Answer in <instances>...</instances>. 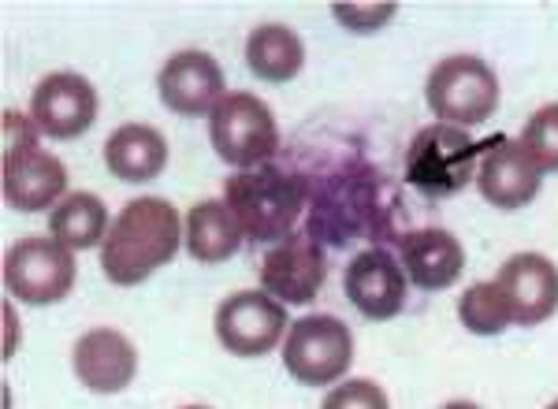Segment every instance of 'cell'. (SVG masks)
<instances>
[{
	"label": "cell",
	"mask_w": 558,
	"mask_h": 409,
	"mask_svg": "<svg viewBox=\"0 0 558 409\" xmlns=\"http://www.w3.org/2000/svg\"><path fill=\"white\" fill-rule=\"evenodd\" d=\"M547 409H558V398H555V402H551V406H547Z\"/></svg>",
	"instance_id": "cell-29"
},
{
	"label": "cell",
	"mask_w": 558,
	"mask_h": 409,
	"mask_svg": "<svg viewBox=\"0 0 558 409\" xmlns=\"http://www.w3.org/2000/svg\"><path fill=\"white\" fill-rule=\"evenodd\" d=\"M521 149L539 171H558V105H544L521 127Z\"/></svg>",
	"instance_id": "cell-23"
},
{
	"label": "cell",
	"mask_w": 558,
	"mask_h": 409,
	"mask_svg": "<svg viewBox=\"0 0 558 409\" xmlns=\"http://www.w3.org/2000/svg\"><path fill=\"white\" fill-rule=\"evenodd\" d=\"M68 194V168L41 145L4 153V202L15 213H45L57 208Z\"/></svg>",
	"instance_id": "cell-12"
},
{
	"label": "cell",
	"mask_w": 558,
	"mask_h": 409,
	"mask_svg": "<svg viewBox=\"0 0 558 409\" xmlns=\"http://www.w3.org/2000/svg\"><path fill=\"white\" fill-rule=\"evenodd\" d=\"M23 145H38V123L23 120L20 112H4V153Z\"/></svg>",
	"instance_id": "cell-26"
},
{
	"label": "cell",
	"mask_w": 558,
	"mask_h": 409,
	"mask_svg": "<svg viewBox=\"0 0 558 409\" xmlns=\"http://www.w3.org/2000/svg\"><path fill=\"white\" fill-rule=\"evenodd\" d=\"M223 202L250 242H279L291 234L305 208V183L294 171L265 164L228 179Z\"/></svg>",
	"instance_id": "cell-2"
},
{
	"label": "cell",
	"mask_w": 558,
	"mask_h": 409,
	"mask_svg": "<svg viewBox=\"0 0 558 409\" xmlns=\"http://www.w3.org/2000/svg\"><path fill=\"white\" fill-rule=\"evenodd\" d=\"M186 250L202 265H220L231 253H239V245L246 242L239 220L231 216L228 202H202L186 213Z\"/></svg>",
	"instance_id": "cell-19"
},
{
	"label": "cell",
	"mask_w": 558,
	"mask_h": 409,
	"mask_svg": "<svg viewBox=\"0 0 558 409\" xmlns=\"http://www.w3.org/2000/svg\"><path fill=\"white\" fill-rule=\"evenodd\" d=\"M75 287V257L57 239H20L4 253V290L23 305L64 302Z\"/></svg>",
	"instance_id": "cell-7"
},
{
	"label": "cell",
	"mask_w": 558,
	"mask_h": 409,
	"mask_svg": "<svg viewBox=\"0 0 558 409\" xmlns=\"http://www.w3.org/2000/svg\"><path fill=\"white\" fill-rule=\"evenodd\" d=\"M354 361V335L339 316H302L283 339V369L305 387L336 384Z\"/></svg>",
	"instance_id": "cell-6"
},
{
	"label": "cell",
	"mask_w": 558,
	"mask_h": 409,
	"mask_svg": "<svg viewBox=\"0 0 558 409\" xmlns=\"http://www.w3.org/2000/svg\"><path fill=\"white\" fill-rule=\"evenodd\" d=\"M71 365H75V376L83 380V387L97 390V395H120V390L131 387L134 372H138V350L116 327H94L75 342Z\"/></svg>",
	"instance_id": "cell-16"
},
{
	"label": "cell",
	"mask_w": 558,
	"mask_h": 409,
	"mask_svg": "<svg viewBox=\"0 0 558 409\" xmlns=\"http://www.w3.org/2000/svg\"><path fill=\"white\" fill-rule=\"evenodd\" d=\"M105 164L123 183H149V179H157L160 171H165L168 142H165V134L149 123H123L120 131L108 134Z\"/></svg>",
	"instance_id": "cell-18"
},
{
	"label": "cell",
	"mask_w": 558,
	"mask_h": 409,
	"mask_svg": "<svg viewBox=\"0 0 558 409\" xmlns=\"http://www.w3.org/2000/svg\"><path fill=\"white\" fill-rule=\"evenodd\" d=\"M458 321L473 335H502L514 324V316H510V305L502 298L499 284L488 279V284H473L458 298Z\"/></svg>",
	"instance_id": "cell-22"
},
{
	"label": "cell",
	"mask_w": 558,
	"mask_h": 409,
	"mask_svg": "<svg viewBox=\"0 0 558 409\" xmlns=\"http://www.w3.org/2000/svg\"><path fill=\"white\" fill-rule=\"evenodd\" d=\"M484 142H473L462 127L451 123H428L417 131L407 153V179L413 190L428 202H444L451 194H462L476 176Z\"/></svg>",
	"instance_id": "cell-3"
},
{
	"label": "cell",
	"mask_w": 558,
	"mask_h": 409,
	"mask_svg": "<svg viewBox=\"0 0 558 409\" xmlns=\"http://www.w3.org/2000/svg\"><path fill=\"white\" fill-rule=\"evenodd\" d=\"M328 279V261L313 239H283L260 257V287L283 305H310Z\"/></svg>",
	"instance_id": "cell-13"
},
{
	"label": "cell",
	"mask_w": 558,
	"mask_h": 409,
	"mask_svg": "<svg viewBox=\"0 0 558 409\" xmlns=\"http://www.w3.org/2000/svg\"><path fill=\"white\" fill-rule=\"evenodd\" d=\"M183 409H209V406H183Z\"/></svg>",
	"instance_id": "cell-28"
},
{
	"label": "cell",
	"mask_w": 558,
	"mask_h": 409,
	"mask_svg": "<svg viewBox=\"0 0 558 409\" xmlns=\"http://www.w3.org/2000/svg\"><path fill=\"white\" fill-rule=\"evenodd\" d=\"M209 139L216 157L239 171L265 168L279 149V127L276 116L260 97L246 94H223V101L209 116Z\"/></svg>",
	"instance_id": "cell-4"
},
{
	"label": "cell",
	"mask_w": 558,
	"mask_h": 409,
	"mask_svg": "<svg viewBox=\"0 0 558 409\" xmlns=\"http://www.w3.org/2000/svg\"><path fill=\"white\" fill-rule=\"evenodd\" d=\"M216 339L235 358H265L287 339V309L265 290H239L216 309Z\"/></svg>",
	"instance_id": "cell-8"
},
{
	"label": "cell",
	"mask_w": 558,
	"mask_h": 409,
	"mask_svg": "<svg viewBox=\"0 0 558 409\" xmlns=\"http://www.w3.org/2000/svg\"><path fill=\"white\" fill-rule=\"evenodd\" d=\"M444 409H481V406H473V402H451V406H444Z\"/></svg>",
	"instance_id": "cell-27"
},
{
	"label": "cell",
	"mask_w": 558,
	"mask_h": 409,
	"mask_svg": "<svg viewBox=\"0 0 558 409\" xmlns=\"http://www.w3.org/2000/svg\"><path fill=\"white\" fill-rule=\"evenodd\" d=\"M246 63L260 82H291L305 63V45L291 26L260 23L246 38Z\"/></svg>",
	"instance_id": "cell-20"
},
{
	"label": "cell",
	"mask_w": 558,
	"mask_h": 409,
	"mask_svg": "<svg viewBox=\"0 0 558 409\" xmlns=\"http://www.w3.org/2000/svg\"><path fill=\"white\" fill-rule=\"evenodd\" d=\"M425 97L436 123L481 127L499 108V79L481 57H447L428 71Z\"/></svg>",
	"instance_id": "cell-5"
},
{
	"label": "cell",
	"mask_w": 558,
	"mask_h": 409,
	"mask_svg": "<svg viewBox=\"0 0 558 409\" xmlns=\"http://www.w3.org/2000/svg\"><path fill=\"white\" fill-rule=\"evenodd\" d=\"M350 305L368 321H391L407 305V272L384 245H368L347 265L343 276Z\"/></svg>",
	"instance_id": "cell-11"
},
{
	"label": "cell",
	"mask_w": 558,
	"mask_h": 409,
	"mask_svg": "<svg viewBox=\"0 0 558 409\" xmlns=\"http://www.w3.org/2000/svg\"><path fill=\"white\" fill-rule=\"evenodd\" d=\"M510 316L521 327H536L551 321L558 309V265L544 253H514L495 276Z\"/></svg>",
	"instance_id": "cell-14"
},
{
	"label": "cell",
	"mask_w": 558,
	"mask_h": 409,
	"mask_svg": "<svg viewBox=\"0 0 558 409\" xmlns=\"http://www.w3.org/2000/svg\"><path fill=\"white\" fill-rule=\"evenodd\" d=\"M157 89L165 108L179 116H213V108L223 101V71L209 52L183 49L160 68Z\"/></svg>",
	"instance_id": "cell-15"
},
{
	"label": "cell",
	"mask_w": 558,
	"mask_h": 409,
	"mask_svg": "<svg viewBox=\"0 0 558 409\" xmlns=\"http://www.w3.org/2000/svg\"><path fill=\"white\" fill-rule=\"evenodd\" d=\"M108 227H112L108 224V208H105L101 197L89 194V190H75V194H68L49 216L52 239H57L60 245H68L71 253L105 245Z\"/></svg>",
	"instance_id": "cell-21"
},
{
	"label": "cell",
	"mask_w": 558,
	"mask_h": 409,
	"mask_svg": "<svg viewBox=\"0 0 558 409\" xmlns=\"http://www.w3.org/2000/svg\"><path fill=\"white\" fill-rule=\"evenodd\" d=\"M402 272L413 287L421 290H447L458 284L465 268V250L444 227H421V231L402 234L399 242Z\"/></svg>",
	"instance_id": "cell-17"
},
{
	"label": "cell",
	"mask_w": 558,
	"mask_h": 409,
	"mask_svg": "<svg viewBox=\"0 0 558 409\" xmlns=\"http://www.w3.org/2000/svg\"><path fill=\"white\" fill-rule=\"evenodd\" d=\"M31 116L52 142H71L86 134L97 120V89L75 71H52L38 82L31 97Z\"/></svg>",
	"instance_id": "cell-10"
},
{
	"label": "cell",
	"mask_w": 558,
	"mask_h": 409,
	"mask_svg": "<svg viewBox=\"0 0 558 409\" xmlns=\"http://www.w3.org/2000/svg\"><path fill=\"white\" fill-rule=\"evenodd\" d=\"M183 220L165 197H134L120 208L101 245V272L116 287H134L175 257Z\"/></svg>",
	"instance_id": "cell-1"
},
{
	"label": "cell",
	"mask_w": 558,
	"mask_h": 409,
	"mask_svg": "<svg viewBox=\"0 0 558 409\" xmlns=\"http://www.w3.org/2000/svg\"><path fill=\"white\" fill-rule=\"evenodd\" d=\"M320 409H391L384 387L373 384V380H347L324 398Z\"/></svg>",
	"instance_id": "cell-24"
},
{
	"label": "cell",
	"mask_w": 558,
	"mask_h": 409,
	"mask_svg": "<svg viewBox=\"0 0 558 409\" xmlns=\"http://www.w3.org/2000/svg\"><path fill=\"white\" fill-rule=\"evenodd\" d=\"M539 183H544V171L529 160L521 142H510L507 134L484 139L481 164H476V190L484 194V202L514 213L539 194Z\"/></svg>",
	"instance_id": "cell-9"
},
{
	"label": "cell",
	"mask_w": 558,
	"mask_h": 409,
	"mask_svg": "<svg viewBox=\"0 0 558 409\" xmlns=\"http://www.w3.org/2000/svg\"><path fill=\"white\" fill-rule=\"evenodd\" d=\"M331 12H336V20L343 23L347 31L373 34V31H380V26L391 23L399 8H395V4H336Z\"/></svg>",
	"instance_id": "cell-25"
}]
</instances>
